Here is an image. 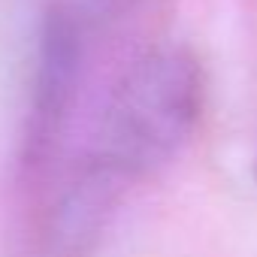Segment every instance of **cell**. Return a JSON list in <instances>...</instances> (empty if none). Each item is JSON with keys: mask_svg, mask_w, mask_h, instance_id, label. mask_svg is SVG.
I'll list each match as a JSON object with an SVG mask.
<instances>
[{"mask_svg": "<svg viewBox=\"0 0 257 257\" xmlns=\"http://www.w3.org/2000/svg\"><path fill=\"white\" fill-rule=\"evenodd\" d=\"M203 106L200 67L188 52L137 58L109 91L94 149L64 200V230L88 224L115 185L167 164L191 137Z\"/></svg>", "mask_w": 257, "mask_h": 257, "instance_id": "6da1fadb", "label": "cell"}]
</instances>
